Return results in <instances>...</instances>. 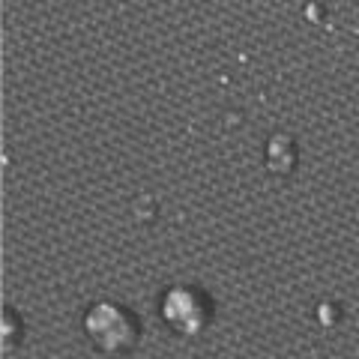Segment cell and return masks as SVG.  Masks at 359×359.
<instances>
[{"label":"cell","mask_w":359,"mask_h":359,"mask_svg":"<svg viewBox=\"0 0 359 359\" xmlns=\"http://www.w3.org/2000/svg\"><path fill=\"white\" fill-rule=\"evenodd\" d=\"M87 332L99 344V351H129L135 344V335H138V327H135L132 314H126L120 306L99 302L87 314Z\"/></svg>","instance_id":"6da1fadb"},{"label":"cell","mask_w":359,"mask_h":359,"mask_svg":"<svg viewBox=\"0 0 359 359\" xmlns=\"http://www.w3.org/2000/svg\"><path fill=\"white\" fill-rule=\"evenodd\" d=\"M162 311H165V320L171 323V330L186 332V335L198 332L207 323V311L201 306V297H195L192 290H186V287L168 290Z\"/></svg>","instance_id":"7a4b0ae2"}]
</instances>
